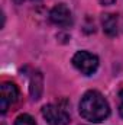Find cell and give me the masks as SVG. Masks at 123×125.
Instances as JSON below:
<instances>
[{"label":"cell","mask_w":123,"mask_h":125,"mask_svg":"<svg viewBox=\"0 0 123 125\" xmlns=\"http://www.w3.org/2000/svg\"><path fill=\"white\" fill-rule=\"evenodd\" d=\"M49 19L54 25L61 26V28H68L72 25L74 18H72V12L70 10V7L65 3H58L55 4L51 12H49Z\"/></svg>","instance_id":"obj_4"},{"label":"cell","mask_w":123,"mask_h":125,"mask_svg":"<svg viewBox=\"0 0 123 125\" xmlns=\"http://www.w3.org/2000/svg\"><path fill=\"white\" fill-rule=\"evenodd\" d=\"M42 116L49 125H68L70 114L57 105H45L42 108Z\"/></svg>","instance_id":"obj_3"},{"label":"cell","mask_w":123,"mask_h":125,"mask_svg":"<svg viewBox=\"0 0 123 125\" xmlns=\"http://www.w3.org/2000/svg\"><path fill=\"white\" fill-rule=\"evenodd\" d=\"M117 111H119V115L123 118V89L119 92V106H117Z\"/></svg>","instance_id":"obj_9"},{"label":"cell","mask_w":123,"mask_h":125,"mask_svg":"<svg viewBox=\"0 0 123 125\" xmlns=\"http://www.w3.org/2000/svg\"><path fill=\"white\" fill-rule=\"evenodd\" d=\"M15 125H36L35 119L28 114H20L16 119H15Z\"/></svg>","instance_id":"obj_8"},{"label":"cell","mask_w":123,"mask_h":125,"mask_svg":"<svg viewBox=\"0 0 123 125\" xmlns=\"http://www.w3.org/2000/svg\"><path fill=\"white\" fill-rule=\"evenodd\" d=\"M101 25H103V31L107 33L109 36H116L119 32V23H117V16L112 15V13H106L101 18Z\"/></svg>","instance_id":"obj_7"},{"label":"cell","mask_w":123,"mask_h":125,"mask_svg":"<svg viewBox=\"0 0 123 125\" xmlns=\"http://www.w3.org/2000/svg\"><path fill=\"white\" fill-rule=\"evenodd\" d=\"M19 99V89L12 82H3L0 87V112L6 114L7 109Z\"/></svg>","instance_id":"obj_5"},{"label":"cell","mask_w":123,"mask_h":125,"mask_svg":"<svg viewBox=\"0 0 123 125\" xmlns=\"http://www.w3.org/2000/svg\"><path fill=\"white\" fill-rule=\"evenodd\" d=\"M78 112L81 118L91 124L103 122L109 118L110 115V106L106 97L97 90H88L83 94L80 105H78Z\"/></svg>","instance_id":"obj_1"},{"label":"cell","mask_w":123,"mask_h":125,"mask_svg":"<svg viewBox=\"0 0 123 125\" xmlns=\"http://www.w3.org/2000/svg\"><path fill=\"white\" fill-rule=\"evenodd\" d=\"M72 65L83 74V76H91L98 68V58L88 51H77L72 57Z\"/></svg>","instance_id":"obj_2"},{"label":"cell","mask_w":123,"mask_h":125,"mask_svg":"<svg viewBox=\"0 0 123 125\" xmlns=\"http://www.w3.org/2000/svg\"><path fill=\"white\" fill-rule=\"evenodd\" d=\"M44 90V77L39 71H33L31 76V82H29V92L33 100H39L41 94Z\"/></svg>","instance_id":"obj_6"},{"label":"cell","mask_w":123,"mask_h":125,"mask_svg":"<svg viewBox=\"0 0 123 125\" xmlns=\"http://www.w3.org/2000/svg\"><path fill=\"white\" fill-rule=\"evenodd\" d=\"M15 1H16V3H18V4H19V3H20V1H22V0H15Z\"/></svg>","instance_id":"obj_11"},{"label":"cell","mask_w":123,"mask_h":125,"mask_svg":"<svg viewBox=\"0 0 123 125\" xmlns=\"http://www.w3.org/2000/svg\"><path fill=\"white\" fill-rule=\"evenodd\" d=\"M98 1H100V4H103V6H112V4L116 3V0H98Z\"/></svg>","instance_id":"obj_10"}]
</instances>
